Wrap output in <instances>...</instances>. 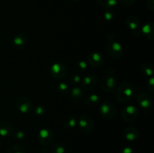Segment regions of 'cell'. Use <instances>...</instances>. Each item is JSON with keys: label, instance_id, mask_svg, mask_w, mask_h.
I'll return each mask as SVG.
<instances>
[{"label": "cell", "instance_id": "obj_35", "mask_svg": "<svg viewBox=\"0 0 154 153\" xmlns=\"http://www.w3.org/2000/svg\"><path fill=\"white\" fill-rule=\"evenodd\" d=\"M40 153H48V151L46 149V148H43L40 151Z\"/></svg>", "mask_w": 154, "mask_h": 153}, {"label": "cell", "instance_id": "obj_29", "mask_svg": "<svg viewBox=\"0 0 154 153\" xmlns=\"http://www.w3.org/2000/svg\"><path fill=\"white\" fill-rule=\"evenodd\" d=\"M45 111H46V109L42 105H37L34 107V112L38 116L43 115V114H45Z\"/></svg>", "mask_w": 154, "mask_h": 153}, {"label": "cell", "instance_id": "obj_34", "mask_svg": "<svg viewBox=\"0 0 154 153\" xmlns=\"http://www.w3.org/2000/svg\"><path fill=\"white\" fill-rule=\"evenodd\" d=\"M147 6L150 10H154V0H147Z\"/></svg>", "mask_w": 154, "mask_h": 153}, {"label": "cell", "instance_id": "obj_24", "mask_svg": "<svg viewBox=\"0 0 154 153\" xmlns=\"http://www.w3.org/2000/svg\"><path fill=\"white\" fill-rule=\"evenodd\" d=\"M57 90L58 91L59 93H60V94H66V93H68L69 91H70L69 84H67L66 82H60L57 84Z\"/></svg>", "mask_w": 154, "mask_h": 153}, {"label": "cell", "instance_id": "obj_2", "mask_svg": "<svg viewBox=\"0 0 154 153\" xmlns=\"http://www.w3.org/2000/svg\"><path fill=\"white\" fill-rule=\"evenodd\" d=\"M99 114L105 119H113L115 118L117 110L113 103L109 100H104L101 103L99 108Z\"/></svg>", "mask_w": 154, "mask_h": 153}, {"label": "cell", "instance_id": "obj_22", "mask_svg": "<svg viewBox=\"0 0 154 153\" xmlns=\"http://www.w3.org/2000/svg\"><path fill=\"white\" fill-rule=\"evenodd\" d=\"M51 152V153H65L66 152V147L63 142H57L52 145Z\"/></svg>", "mask_w": 154, "mask_h": 153}, {"label": "cell", "instance_id": "obj_30", "mask_svg": "<svg viewBox=\"0 0 154 153\" xmlns=\"http://www.w3.org/2000/svg\"><path fill=\"white\" fill-rule=\"evenodd\" d=\"M14 137L17 140H23L25 137V133L23 130H18L16 133L14 134Z\"/></svg>", "mask_w": 154, "mask_h": 153}, {"label": "cell", "instance_id": "obj_25", "mask_svg": "<svg viewBox=\"0 0 154 153\" xmlns=\"http://www.w3.org/2000/svg\"><path fill=\"white\" fill-rule=\"evenodd\" d=\"M8 153H26V150L23 146L20 145H12L9 147L8 150Z\"/></svg>", "mask_w": 154, "mask_h": 153}, {"label": "cell", "instance_id": "obj_8", "mask_svg": "<svg viewBox=\"0 0 154 153\" xmlns=\"http://www.w3.org/2000/svg\"><path fill=\"white\" fill-rule=\"evenodd\" d=\"M53 139H54V132L50 128H44L39 130L38 140L41 145L44 146H48L52 142Z\"/></svg>", "mask_w": 154, "mask_h": 153}, {"label": "cell", "instance_id": "obj_20", "mask_svg": "<svg viewBox=\"0 0 154 153\" xmlns=\"http://www.w3.org/2000/svg\"><path fill=\"white\" fill-rule=\"evenodd\" d=\"M101 98L96 94H91L87 97L85 99V103L87 106L90 107H93L100 104Z\"/></svg>", "mask_w": 154, "mask_h": 153}, {"label": "cell", "instance_id": "obj_1", "mask_svg": "<svg viewBox=\"0 0 154 153\" xmlns=\"http://www.w3.org/2000/svg\"><path fill=\"white\" fill-rule=\"evenodd\" d=\"M135 95L136 91L133 86L128 82H123L117 87L115 97L120 103H126L132 100Z\"/></svg>", "mask_w": 154, "mask_h": 153}, {"label": "cell", "instance_id": "obj_32", "mask_svg": "<svg viewBox=\"0 0 154 153\" xmlns=\"http://www.w3.org/2000/svg\"><path fill=\"white\" fill-rule=\"evenodd\" d=\"M147 86H148L149 88H150V90L151 92H153L154 91V79L153 76H151V77H150L148 79V81H147Z\"/></svg>", "mask_w": 154, "mask_h": 153}, {"label": "cell", "instance_id": "obj_11", "mask_svg": "<svg viewBox=\"0 0 154 153\" xmlns=\"http://www.w3.org/2000/svg\"><path fill=\"white\" fill-rule=\"evenodd\" d=\"M81 88L84 90H92L96 86L98 83V78L96 75L87 74L81 80Z\"/></svg>", "mask_w": 154, "mask_h": 153}, {"label": "cell", "instance_id": "obj_5", "mask_svg": "<svg viewBox=\"0 0 154 153\" xmlns=\"http://www.w3.org/2000/svg\"><path fill=\"white\" fill-rule=\"evenodd\" d=\"M137 100L140 106L146 111H150L153 108V98L147 92H141L137 95Z\"/></svg>", "mask_w": 154, "mask_h": 153}, {"label": "cell", "instance_id": "obj_16", "mask_svg": "<svg viewBox=\"0 0 154 153\" xmlns=\"http://www.w3.org/2000/svg\"><path fill=\"white\" fill-rule=\"evenodd\" d=\"M141 32L143 36L150 40L154 39V25L153 22H147L142 26L141 28Z\"/></svg>", "mask_w": 154, "mask_h": 153}, {"label": "cell", "instance_id": "obj_6", "mask_svg": "<svg viewBox=\"0 0 154 153\" xmlns=\"http://www.w3.org/2000/svg\"><path fill=\"white\" fill-rule=\"evenodd\" d=\"M139 111L137 106L134 105L126 106L121 112V117L126 122H133L138 118Z\"/></svg>", "mask_w": 154, "mask_h": 153}, {"label": "cell", "instance_id": "obj_27", "mask_svg": "<svg viewBox=\"0 0 154 153\" xmlns=\"http://www.w3.org/2000/svg\"><path fill=\"white\" fill-rule=\"evenodd\" d=\"M104 18H105V20L108 21V22L113 21L115 18V13L112 9L108 8L104 12Z\"/></svg>", "mask_w": 154, "mask_h": 153}, {"label": "cell", "instance_id": "obj_36", "mask_svg": "<svg viewBox=\"0 0 154 153\" xmlns=\"http://www.w3.org/2000/svg\"><path fill=\"white\" fill-rule=\"evenodd\" d=\"M72 1H74V2H78V1H80V0H72Z\"/></svg>", "mask_w": 154, "mask_h": 153}, {"label": "cell", "instance_id": "obj_31", "mask_svg": "<svg viewBox=\"0 0 154 153\" xmlns=\"http://www.w3.org/2000/svg\"><path fill=\"white\" fill-rule=\"evenodd\" d=\"M123 5L130 6L132 5L136 2V0H118Z\"/></svg>", "mask_w": 154, "mask_h": 153}, {"label": "cell", "instance_id": "obj_21", "mask_svg": "<svg viewBox=\"0 0 154 153\" xmlns=\"http://www.w3.org/2000/svg\"><path fill=\"white\" fill-rule=\"evenodd\" d=\"M141 70L145 76L151 77L153 75V66L150 63H144L141 64Z\"/></svg>", "mask_w": 154, "mask_h": 153}, {"label": "cell", "instance_id": "obj_9", "mask_svg": "<svg viewBox=\"0 0 154 153\" xmlns=\"http://www.w3.org/2000/svg\"><path fill=\"white\" fill-rule=\"evenodd\" d=\"M16 107L22 113H29L33 109L32 102L26 97H20L16 100Z\"/></svg>", "mask_w": 154, "mask_h": 153}, {"label": "cell", "instance_id": "obj_17", "mask_svg": "<svg viewBox=\"0 0 154 153\" xmlns=\"http://www.w3.org/2000/svg\"><path fill=\"white\" fill-rule=\"evenodd\" d=\"M139 130L136 128L129 127L123 130V136L128 141H135L139 137Z\"/></svg>", "mask_w": 154, "mask_h": 153}, {"label": "cell", "instance_id": "obj_23", "mask_svg": "<svg viewBox=\"0 0 154 153\" xmlns=\"http://www.w3.org/2000/svg\"><path fill=\"white\" fill-rule=\"evenodd\" d=\"M97 2L105 8H112L117 5L118 0H96Z\"/></svg>", "mask_w": 154, "mask_h": 153}, {"label": "cell", "instance_id": "obj_37", "mask_svg": "<svg viewBox=\"0 0 154 153\" xmlns=\"http://www.w3.org/2000/svg\"><path fill=\"white\" fill-rule=\"evenodd\" d=\"M0 146H1V141H0Z\"/></svg>", "mask_w": 154, "mask_h": 153}, {"label": "cell", "instance_id": "obj_15", "mask_svg": "<svg viewBox=\"0 0 154 153\" xmlns=\"http://www.w3.org/2000/svg\"><path fill=\"white\" fill-rule=\"evenodd\" d=\"M27 43V37L24 33H18L14 36L12 41L14 49L21 50L26 46Z\"/></svg>", "mask_w": 154, "mask_h": 153}, {"label": "cell", "instance_id": "obj_7", "mask_svg": "<svg viewBox=\"0 0 154 153\" xmlns=\"http://www.w3.org/2000/svg\"><path fill=\"white\" fill-rule=\"evenodd\" d=\"M67 68L65 64L62 63L57 62L51 65V73L52 77L56 80H62L67 75Z\"/></svg>", "mask_w": 154, "mask_h": 153}, {"label": "cell", "instance_id": "obj_14", "mask_svg": "<svg viewBox=\"0 0 154 153\" xmlns=\"http://www.w3.org/2000/svg\"><path fill=\"white\" fill-rule=\"evenodd\" d=\"M126 22L127 26L129 27V29L133 32L135 35H138L141 32V24L140 21L136 16H129L126 18Z\"/></svg>", "mask_w": 154, "mask_h": 153}, {"label": "cell", "instance_id": "obj_4", "mask_svg": "<svg viewBox=\"0 0 154 153\" xmlns=\"http://www.w3.org/2000/svg\"><path fill=\"white\" fill-rule=\"evenodd\" d=\"M78 124L80 130L85 134L90 133L94 128V122L93 118L87 115L81 116L78 120Z\"/></svg>", "mask_w": 154, "mask_h": 153}, {"label": "cell", "instance_id": "obj_19", "mask_svg": "<svg viewBox=\"0 0 154 153\" xmlns=\"http://www.w3.org/2000/svg\"><path fill=\"white\" fill-rule=\"evenodd\" d=\"M78 116L75 114L69 115L65 118L64 120V127L67 130H72L75 128L78 124Z\"/></svg>", "mask_w": 154, "mask_h": 153}, {"label": "cell", "instance_id": "obj_28", "mask_svg": "<svg viewBox=\"0 0 154 153\" xmlns=\"http://www.w3.org/2000/svg\"><path fill=\"white\" fill-rule=\"evenodd\" d=\"M81 80H82V78L81 77V76H79L77 74H72L69 78V82L72 85H78V84L81 83Z\"/></svg>", "mask_w": 154, "mask_h": 153}, {"label": "cell", "instance_id": "obj_12", "mask_svg": "<svg viewBox=\"0 0 154 153\" xmlns=\"http://www.w3.org/2000/svg\"><path fill=\"white\" fill-rule=\"evenodd\" d=\"M101 86H102V89L105 92H113L117 88V80L112 75L106 76L103 77V79L102 80Z\"/></svg>", "mask_w": 154, "mask_h": 153}, {"label": "cell", "instance_id": "obj_18", "mask_svg": "<svg viewBox=\"0 0 154 153\" xmlns=\"http://www.w3.org/2000/svg\"><path fill=\"white\" fill-rule=\"evenodd\" d=\"M14 128L10 122L7 121L0 122V136L8 137L13 134Z\"/></svg>", "mask_w": 154, "mask_h": 153}, {"label": "cell", "instance_id": "obj_33", "mask_svg": "<svg viewBox=\"0 0 154 153\" xmlns=\"http://www.w3.org/2000/svg\"><path fill=\"white\" fill-rule=\"evenodd\" d=\"M121 153H135V150L130 146H126L125 148H123Z\"/></svg>", "mask_w": 154, "mask_h": 153}, {"label": "cell", "instance_id": "obj_3", "mask_svg": "<svg viewBox=\"0 0 154 153\" xmlns=\"http://www.w3.org/2000/svg\"><path fill=\"white\" fill-rule=\"evenodd\" d=\"M106 50L110 56L114 58H120L123 55V48L119 42L114 40H109Z\"/></svg>", "mask_w": 154, "mask_h": 153}, {"label": "cell", "instance_id": "obj_13", "mask_svg": "<svg viewBox=\"0 0 154 153\" xmlns=\"http://www.w3.org/2000/svg\"><path fill=\"white\" fill-rule=\"evenodd\" d=\"M69 97L74 104H78L82 103L83 100H84V89L81 87H73L69 91Z\"/></svg>", "mask_w": 154, "mask_h": 153}, {"label": "cell", "instance_id": "obj_10", "mask_svg": "<svg viewBox=\"0 0 154 153\" xmlns=\"http://www.w3.org/2000/svg\"><path fill=\"white\" fill-rule=\"evenodd\" d=\"M87 62L92 67L99 68L102 67L105 63V58L100 52H93L88 56Z\"/></svg>", "mask_w": 154, "mask_h": 153}, {"label": "cell", "instance_id": "obj_26", "mask_svg": "<svg viewBox=\"0 0 154 153\" xmlns=\"http://www.w3.org/2000/svg\"><path fill=\"white\" fill-rule=\"evenodd\" d=\"M75 67H76V68L78 69L79 71L84 72L87 69V68H88V62H87V61H85V60L83 59L78 60L76 62V64H75Z\"/></svg>", "mask_w": 154, "mask_h": 153}]
</instances>
